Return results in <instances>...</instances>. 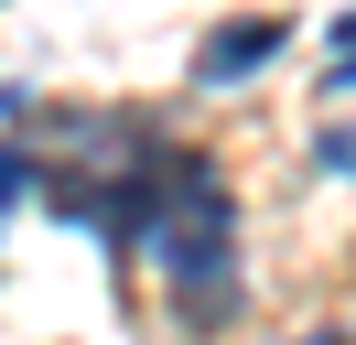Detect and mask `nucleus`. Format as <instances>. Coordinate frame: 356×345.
<instances>
[{"label":"nucleus","instance_id":"obj_2","mask_svg":"<svg viewBox=\"0 0 356 345\" xmlns=\"http://www.w3.org/2000/svg\"><path fill=\"white\" fill-rule=\"evenodd\" d=\"M313 162H324V172H356V119H324V141H313Z\"/></svg>","mask_w":356,"mask_h":345},{"label":"nucleus","instance_id":"obj_4","mask_svg":"<svg viewBox=\"0 0 356 345\" xmlns=\"http://www.w3.org/2000/svg\"><path fill=\"white\" fill-rule=\"evenodd\" d=\"M334 54H356V11H334Z\"/></svg>","mask_w":356,"mask_h":345},{"label":"nucleus","instance_id":"obj_3","mask_svg":"<svg viewBox=\"0 0 356 345\" xmlns=\"http://www.w3.org/2000/svg\"><path fill=\"white\" fill-rule=\"evenodd\" d=\"M324 86H334V97H356V54H334V65H324Z\"/></svg>","mask_w":356,"mask_h":345},{"label":"nucleus","instance_id":"obj_1","mask_svg":"<svg viewBox=\"0 0 356 345\" xmlns=\"http://www.w3.org/2000/svg\"><path fill=\"white\" fill-rule=\"evenodd\" d=\"M270 54H281V22H227V33L195 43V76L205 86H238V76H259Z\"/></svg>","mask_w":356,"mask_h":345},{"label":"nucleus","instance_id":"obj_5","mask_svg":"<svg viewBox=\"0 0 356 345\" xmlns=\"http://www.w3.org/2000/svg\"><path fill=\"white\" fill-rule=\"evenodd\" d=\"M313 345H346V335H313Z\"/></svg>","mask_w":356,"mask_h":345}]
</instances>
